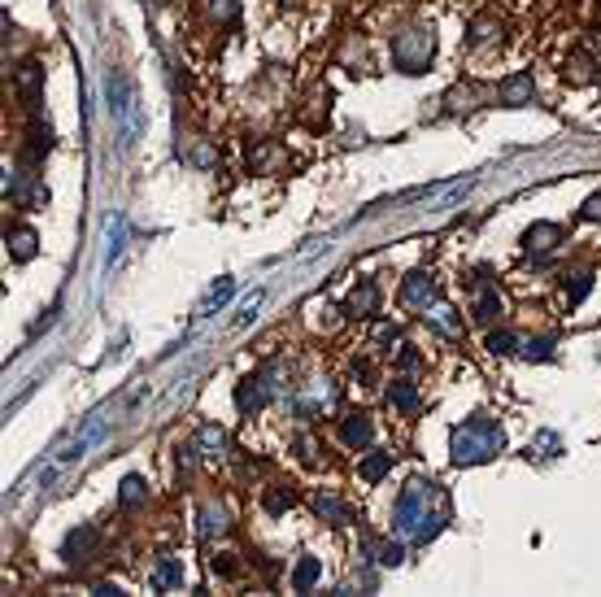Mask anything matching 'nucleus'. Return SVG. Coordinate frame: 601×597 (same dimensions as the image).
<instances>
[{
	"instance_id": "obj_1",
	"label": "nucleus",
	"mask_w": 601,
	"mask_h": 597,
	"mask_svg": "<svg viewBox=\"0 0 601 597\" xmlns=\"http://www.w3.org/2000/svg\"><path fill=\"white\" fill-rule=\"evenodd\" d=\"M431 502H436V484H423V480H414L410 489L401 493L397 514H393V523H397L401 537L431 541L436 532H441V514H431Z\"/></svg>"
},
{
	"instance_id": "obj_2",
	"label": "nucleus",
	"mask_w": 601,
	"mask_h": 597,
	"mask_svg": "<svg viewBox=\"0 0 601 597\" xmlns=\"http://www.w3.org/2000/svg\"><path fill=\"white\" fill-rule=\"evenodd\" d=\"M501 445H506V436H501V427L493 418H466L462 427H453V462L458 466L493 458Z\"/></svg>"
},
{
	"instance_id": "obj_3",
	"label": "nucleus",
	"mask_w": 601,
	"mask_h": 597,
	"mask_svg": "<svg viewBox=\"0 0 601 597\" xmlns=\"http://www.w3.org/2000/svg\"><path fill=\"white\" fill-rule=\"evenodd\" d=\"M427 57H431V31L414 26V31H401V35L393 40V61H397V70L418 74V70L427 66Z\"/></svg>"
},
{
	"instance_id": "obj_4",
	"label": "nucleus",
	"mask_w": 601,
	"mask_h": 597,
	"mask_svg": "<svg viewBox=\"0 0 601 597\" xmlns=\"http://www.w3.org/2000/svg\"><path fill=\"white\" fill-rule=\"evenodd\" d=\"M401 301L414 305V310H427V305L436 301V279L423 275V270H418V275H410V279L401 284Z\"/></svg>"
},
{
	"instance_id": "obj_5",
	"label": "nucleus",
	"mask_w": 601,
	"mask_h": 597,
	"mask_svg": "<svg viewBox=\"0 0 601 597\" xmlns=\"http://www.w3.org/2000/svg\"><path fill=\"white\" fill-rule=\"evenodd\" d=\"M266 397H270V389H266V375H249V379H240L236 406L245 410V414H253V410H262V406H266Z\"/></svg>"
},
{
	"instance_id": "obj_6",
	"label": "nucleus",
	"mask_w": 601,
	"mask_h": 597,
	"mask_svg": "<svg viewBox=\"0 0 601 597\" xmlns=\"http://www.w3.org/2000/svg\"><path fill=\"white\" fill-rule=\"evenodd\" d=\"M345 310H349L353 318H366V314H375V310H379V288L370 284V279H362V284H357L353 293H349V305H345Z\"/></svg>"
},
{
	"instance_id": "obj_7",
	"label": "nucleus",
	"mask_w": 601,
	"mask_h": 597,
	"mask_svg": "<svg viewBox=\"0 0 601 597\" xmlns=\"http://www.w3.org/2000/svg\"><path fill=\"white\" fill-rule=\"evenodd\" d=\"M523 245L527 249H554V245H562V227L558 222H536V227H527Z\"/></svg>"
},
{
	"instance_id": "obj_8",
	"label": "nucleus",
	"mask_w": 601,
	"mask_h": 597,
	"mask_svg": "<svg viewBox=\"0 0 601 597\" xmlns=\"http://www.w3.org/2000/svg\"><path fill=\"white\" fill-rule=\"evenodd\" d=\"M101 436H105V423L96 418V423L83 432V436H79V441H70L66 449H61V462H74V458H83V454H88V449H92L96 441H101Z\"/></svg>"
},
{
	"instance_id": "obj_9",
	"label": "nucleus",
	"mask_w": 601,
	"mask_h": 597,
	"mask_svg": "<svg viewBox=\"0 0 601 597\" xmlns=\"http://www.w3.org/2000/svg\"><path fill=\"white\" fill-rule=\"evenodd\" d=\"M231 293H236V284H231V279H218V284H209V293L201 297L197 314H201V318H205V314H214L218 305H227V301H231Z\"/></svg>"
},
{
	"instance_id": "obj_10",
	"label": "nucleus",
	"mask_w": 601,
	"mask_h": 597,
	"mask_svg": "<svg viewBox=\"0 0 601 597\" xmlns=\"http://www.w3.org/2000/svg\"><path fill=\"white\" fill-rule=\"evenodd\" d=\"M501 101L506 105H527L532 101V74H514L501 83Z\"/></svg>"
},
{
	"instance_id": "obj_11",
	"label": "nucleus",
	"mask_w": 601,
	"mask_h": 597,
	"mask_svg": "<svg viewBox=\"0 0 601 597\" xmlns=\"http://www.w3.org/2000/svg\"><path fill=\"white\" fill-rule=\"evenodd\" d=\"M370 436H375V427H370L366 414H349L345 418V441L349 445H370Z\"/></svg>"
},
{
	"instance_id": "obj_12",
	"label": "nucleus",
	"mask_w": 601,
	"mask_h": 597,
	"mask_svg": "<svg viewBox=\"0 0 601 597\" xmlns=\"http://www.w3.org/2000/svg\"><path fill=\"white\" fill-rule=\"evenodd\" d=\"M423 318L431 322V327H441L445 336H458V332H462V322L453 318V310H449V305H427V310H423Z\"/></svg>"
},
{
	"instance_id": "obj_13",
	"label": "nucleus",
	"mask_w": 601,
	"mask_h": 597,
	"mask_svg": "<svg viewBox=\"0 0 601 597\" xmlns=\"http://www.w3.org/2000/svg\"><path fill=\"white\" fill-rule=\"evenodd\" d=\"M144 497H149V489H144V480L140 475H126L122 480V493H118V502H122V510H135Z\"/></svg>"
},
{
	"instance_id": "obj_14",
	"label": "nucleus",
	"mask_w": 601,
	"mask_h": 597,
	"mask_svg": "<svg viewBox=\"0 0 601 597\" xmlns=\"http://www.w3.org/2000/svg\"><path fill=\"white\" fill-rule=\"evenodd\" d=\"M9 253L18 257V262L35 257V231H13V236H9Z\"/></svg>"
},
{
	"instance_id": "obj_15",
	"label": "nucleus",
	"mask_w": 601,
	"mask_h": 597,
	"mask_svg": "<svg viewBox=\"0 0 601 597\" xmlns=\"http://www.w3.org/2000/svg\"><path fill=\"white\" fill-rule=\"evenodd\" d=\"M40 79H44V70H40V66H22V74H18V88H22V96H26V101H35V96H40Z\"/></svg>"
},
{
	"instance_id": "obj_16",
	"label": "nucleus",
	"mask_w": 601,
	"mask_h": 597,
	"mask_svg": "<svg viewBox=\"0 0 601 597\" xmlns=\"http://www.w3.org/2000/svg\"><path fill=\"white\" fill-rule=\"evenodd\" d=\"M157 584H183V567H179L174 558H161V567H157Z\"/></svg>"
},
{
	"instance_id": "obj_17",
	"label": "nucleus",
	"mask_w": 601,
	"mask_h": 597,
	"mask_svg": "<svg viewBox=\"0 0 601 597\" xmlns=\"http://www.w3.org/2000/svg\"><path fill=\"white\" fill-rule=\"evenodd\" d=\"M314 580H318V562H314V558H305L301 567H297V575H292V589H310Z\"/></svg>"
},
{
	"instance_id": "obj_18",
	"label": "nucleus",
	"mask_w": 601,
	"mask_h": 597,
	"mask_svg": "<svg viewBox=\"0 0 601 597\" xmlns=\"http://www.w3.org/2000/svg\"><path fill=\"white\" fill-rule=\"evenodd\" d=\"M501 314V301H497V293H484L479 301H475V318L479 322H488V318H497Z\"/></svg>"
},
{
	"instance_id": "obj_19",
	"label": "nucleus",
	"mask_w": 601,
	"mask_h": 597,
	"mask_svg": "<svg viewBox=\"0 0 601 597\" xmlns=\"http://www.w3.org/2000/svg\"><path fill=\"white\" fill-rule=\"evenodd\" d=\"M393 406H397V410H414V406H418V393L410 389V384H393Z\"/></svg>"
},
{
	"instance_id": "obj_20",
	"label": "nucleus",
	"mask_w": 601,
	"mask_h": 597,
	"mask_svg": "<svg viewBox=\"0 0 601 597\" xmlns=\"http://www.w3.org/2000/svg\"><path fill=\"white\" fill-rule=\"evenodd\" d=\"M96 541V532L92 528H83V532H70V541H66V558H74V554H83L88 545Z\"/></svg>"
},
{
	"instance_id": "obj_21",
	"label": "nucleus",
	"mask_w": 601,
	"mask_h": 597,
	"mask_svg": "<svg viewBox=\"0 0 601 597\" xmlns=\"http://www.w3.org/2000/svg\"><path fill=\"white\" fill-rule=\"evenodd\" d=\"M388 466H393V454H375V458H366V462H362V475H366V480H379Z\"/></svg>"
},
{
	"instance_id": "obj_22",
	"label": "nucleus",
	"mask_w": 601,
	"mask_h": 597,
	"mask_svg": "<svg viewBox=\"0 0 601 597\" xmlns=\"http://www.w3.org/2000/svg\"><path fill=\"white\" fill-rule=\"evenodd\" d=\"M514 345H518L514 332H493V336H488V349H493V353H514Z\"/></svg>"
},
{
	"instance_id": "obj_23",
	"label": "nucleus",
	"mask_w": 601,
	"mask_h": 597,
	"mask_svg": "<svg viewBox=\"0 0 601 597\" xmlns=\"http://www.w3.org/2000/svg\"><path fill=\"white\" fill-rule=\"evenodd\" d=\"M588 288H593V275H571V293H566V301H584V297H588Z\"/></svg>"
},
{
	"instance_id": "obj_24",
	"label": "nucleus",
	"mask_w": 601,
	"mask_h": 597,
	"mask_svg": "<svg viewBox=\"0 0 601 597\" xmlns=\"http://www.w3.org/2000/svg\"><path fill=\"white\" fill-rule=\"evenodd\" d=\"M549 349H554V341H549V336H541V341H527V345H523V353H527V358H536V362H545V358H549Z\"/></svg>"
},
{
	"instance_id": "obj_25",
	"label": "nucleus",
	"mask_w": 601,
	"mask_h": 597,
	"mask_svg": "<svg viewBox=\"0 0 601 597\" xmlns=\"http://www.w3.org/2000/svg\"><path fill=\"white\" fill-rule=\"evenodd\" d=\"M197 441H201L205 449H222V441H227V436H222V427H214V423H205Z\"/></svg>"
},
{
	"instance_id": "obj_26",
	"label": "nucleus",
	"mask_w": 601,
	"mask_h": 597,
	"mask_svg": "<svg viewBox=\"0 0 601 597\" xmlns=\"http://www.w3.org/2000/svg\"><path fill=\"white\" fill-rule=\"evenodd\" d=\"M257 305H262V293H253V297H245V305H240V314H236V327H245V322L257 314Z\"/></svg>"
},
{
	"instance_id": "obj_27",
	"label": "nucleus",
	"mask_w": 601,
	"mask_h": 597,
	"mask_svg": "<svg viewBox=\"0 0 601 597\" xmlns=\"http://www.w3.org/2000/svg\"><path fill=\"white\" fill-rule=\"evenodd\" d=\"M222 528H227L222 510H214V506H209V510H205V523H201V532H205V537H214V532H222Z\"/></svg>"
},
{
	"instance_id": "obj_28",
	"label": "nucleus",
	"mask_w": 601,
	"mask_h": 597,
	"mask_svg": "<svg viewBox=\"0 0 601 597\" xmlns=\"http://www.w3.org/2000/svg\"><path fill=\"white\" fill-rule=\"evenodd\" d=\"M318 514H331V519H340V502H336V497H327V493H318Z\"/></svg>"
},
{
	"instance_id": "obj_29",
	"label": "nucleus",
	"mask_w": 601,
	"mask_h": 597,
	"mask_svg": "<svg viewBox=\"0 0 601 597\" xmlns=\"http://www.w3.org/2000/svg\"><path fill=\"white\" fill-rule=\"evenodd\" d=\"M214 571H218V575H236L240 567H236V558H231V554H218V558H214Z\"/></svg>"
},
{
	"instance_id": "obj_30",
	"label": "nucleus",
	"mask_w": 601,
	"mask_h": 597,
	"mask_svg": "<svg viewBox=\"0 0 601 597\" xmlns=\"http://www.w3.org/2000/svg\"><path fill=\"white\" fill-rule=\"evenodd\" d=\"M288 502H292V493H288V489H279V493H270V497H266V510H283Z\"/></svg>"
},
{
	"instance_id": "obj_31",
	"label": "nucleus",
	"mask_w": 601,
	"mask_h": 597,
	"mask_svg": "<svg viewBox=\"0 0 601 597\" xmlns=\"http://www.w3.org/2000/svg\"><path fill=\"white\" fill-rule=\"evenodd\" d=\"M584 218H601V192H593V197L584 201Z\"/></svg>"
},
{
	"instance_id": "obj_32",
	"label": "nucleus",
	"mask_w": 601,
	"mask_h": 597,
	"mask_svg": "<svg viewBox=\"0 0 601 597\" xmlns=\"http://www.w3.org/2000/svg\"><path fill=\"white\" fill-rule=\"evenodd\" d=\"M384 567H397V562H401V545H384Z\"/></svg>"
},
{
	"instance_id": "obj_33",
	"label": "nucleus",
	"mask_w": 601,
	"mask_h": 597,
	"mask_svg": "<svg viewBox=\"0 0 601 597\" xmlns=\"http://www.w3.org/2000/svg\"><path fill=\"white\" fill-rule=\"evenodd\" d=\"M397 366H401V370H410V366H418V353H410V349H405V353H401V362H397Z\"/></svg>"
},
{
	"instance_id": "obj_34",
	"label": "nucleus",
	"mask_w": 601,
	"mask_h": 597,
	"mask_svg": "<svg viewBox=\"0 0 601 597\" xmlns=\"http://www.w3.org/2000/svg\"><path fill=\"white\" fill-rule=\"evenodd\" d=\"M379 345H397V327H379Z\"/></svg>"
}]
</instances>
